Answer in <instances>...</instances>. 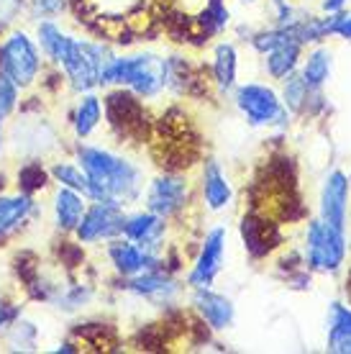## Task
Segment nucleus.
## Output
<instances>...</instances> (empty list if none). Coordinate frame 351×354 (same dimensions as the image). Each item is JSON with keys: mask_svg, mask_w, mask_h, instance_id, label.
<instances>
[{"mask_svg": "<svg viewBox=\"0 0 351 354\" xmlns=\"http://www.w3.org/2000/svg\"><path fill=\"white\" fill-rule=\"evenodd\" d=\"M39 41H41L46 57H52L54 62L61 64L64 75L70 77V82L77 90L88 93L100 82V72L108 64L103 46L72 39L49 21L39 26Z\"/></svg>", "mask_w": 351, "mask_h": 354, "instance_id": "f257e3e1", "label": "nucleus"}, {"mask_svg": "<svg viewBox=\"0 0 351 354\" xmlns=\"http://www.w3.org/2000/svg\"><path fill=\"white\" fill-rule=\"evenodd\" d=\"M79 167L85 169L93 198L108 203H131L141 193V172L131 162L115 157L106 149L79 147Z\"/></svg>", "mask_w": 351, "mask_h": 354, "instance_id": "f03ea898", "label": "nucleus"}, {"mask_svg": "<svg viewBox=\"0 0 351 354\" xmlns=\"http://www.w3.org/2000/svg\"><path fill=\"white\" fill-rule=\"evenodd\" d=\"M169 64L154 54H139V57H123V59H108L100 72V82H121L131 85L139 95L151 97L167 85Z\"/></svg>", "mask_w": 351, "mask_h": 354, "instance_id": "7ed1b4c3", "label": "nucleus"}, {"mask_svg": "<svg viewBox=\"0 0 351 354\" xmlns=\"http://www.w3.org/2000/svg\"><path fill=\"white\" fill-rule=\"evenodd\" d=\"M0 67L16 88H28L41 70V54L26 34H13L0 49Z\"/></svg>", "mask_w": 351, "mask_h": 354, "instance_id": "20e7f679", "label": "nucleus"}, {"mask_svg": "<svg viewBox=\"0 0 351 354\" xmlns=\"http://www.w3.org/2000/svg\"><path fill=\"white\" fill-rule=\"evenodd\" d=\"M343 231L325 221L307 226V265L321 272H334L343 262Z\"/></svg>", "mask_w": 351, "mask_h": 354, "instance_id": "39448f33", "label": "nucleus"}, {"mask_svg": "<svg viewBox=\"0 0 351 354\" xmlns=\"http://www.w3.org/2000/svg\"><path fill=\"white\" fill-rule=\"evenodd\" d=\"M236 103L252 126H272L287 121V111L282 108L277 93L272 88H267V85H244V88H238Z\"/></svg>", "mask_w": 351, "mask_h": 354, "instance_id": "423d86ee", "label": "nucleus"}, {"mask_svg": "<svg viewBox=\"0 0 351 354\" xmlns=\"http://www.w3.org/2000/svg\"><path fill=\"white\" fill-rule=\"evenodd\" d=\"M123 223H126V216L118 208V203L95 201V205L90 211H85L82 221L75 231H77L79 241L93 244V241L113 239L115 234H123Z\"/></svg>", "mask_w": 351, "mask_h": 354, "instance_id": "0eeeda50", "label": "nucleus"}, {"mask_svg": "<svg viewBox=\"0 0 351 354\" xmlns=\"http://www.w3.org/2000/svg\"><path fill=\"white\" fill-rule=\"evenodd\" d=\"M223 249H226V229L223 226H216V229L205 236V244H202V252L198 257V265H195L193 274H190V283L195 288H208L213 283V277L220 272V265H223Z\"/></svg>", "mask_w": 351, "mask_h": 354, "instance_id": "6e6552de", "label": "nucleus"}, {"mask_svg": "<svg viewBox=\"0 0 351 354\" xmlns=\"http://www.w3.org/2000/svg\"><path fill=\"white\" fill-rule=\"evenodd\" d=\"M184 198H187V183L182 177H159L151 183L146 203H149L151 213L164 218V216H172L182 208Z\"/></svg>", "mask_w": 351, "mask_h": 354, "instance_id": "1a4fd4ad", "label": "nucleus"}, {"mask_svg": "<svg viewBox=\"0 0 351 354\" xmlns=\"http://www.w3.org/2000/svg\"><path fill=\"white\" fill-rule=\"evenodd\" d=\"M346 198H349V183L343 172H334L325 180L323 193H321V221L331 223L343 231L346 223Z\"/></svg>", "mask_w": 351, "mask_h": 354, "instance_id": "9d476101", "label": "nucleus"}, {"mask_svg": "<svg viewBox=\"0 0 351 354\" xmlns=\"http://www.w3.org/2000/svg\"><path fill=\"white\" fill-rule=\"evenodd\" d=\"M162 231H164V223H162V216L157 213H139L133 218H126L123 223V234L139 244L144 252L146 249H154L162 239Z\"/></svg>", "mask_w": 351, "mask_h": 354, "instance_id": "9b49d317", "label": "nucleus"}, {"mask_svg": "<svg viewBox=\"0 0 351 354\" xmlns=\"http://www.w3.org/2000/svg\"><path fill=\"white\" fill-rule=\"evenodd\" d=\"M195 306L213 328H229L234 324V303L223 295H216L208 288L195 292Z\"/></svg>", "mask_w": 351, "mask_h": 354, "instance_id": "f8f14e48", "label": "nucleus"}, {"mask_svg": "<svg viewBox=\"0 0 351 354\" xmlns=\"http://www.w3.org/2000/svg\"><path fill=\"white\" fill-rule=\"evenodd\" d=\"M85 216V203L82 195H77V190L72 187H61L59 193L54 195V218L57 226L64 231H75Z\"/></svg>", "mask_w": 351, "mask_h": 354, "instance_id": "ddd939ff", "label": "nucleus"}, {"mask_svg": "<svg viewBox=\"0 0 351 354\" xmlns=\"http://www.w3.org/2000/svg\"><path fill=\"white\" fill-rule=\"evenodd\" d=\"M108 254H111V262H113L115 270L121 274H136L151 262L149 252H144L133 241H113L111 249H108Z\"/></svg>", "mask_w": 351, "mask_h": 354, "instance_id": "4468645a", "label": "nucleus"}, {"mask_svg": "<svg viewBox=\"0 0 351 354\" xmlns=\"http://www.w3.org/2000/svg\"><path fill=\"white\" fill-rule=\"evenodd\" d=\"M202 193H205V203H208L211 211H220V208H226V205L231 203V185L216 162H208V165H205Z\"/></svg>", "mask_w": 351, "mask_h": 354, "instance_id": "2eb2a0df", "label": "nucleus"}, {"mask_svg": "<svg viewBox=\"0 0 351 354\" xmlns=\"http://www.w3.org/2000/svg\"><path fill=\"white\" fill-rule=\"evenodd\" d=\"M331 352L351 354V310L334 303L331 306V331H328Z\"/></svg>", "mask_w": 351, "mask_h": 354, "instance_id": "dca6fc26", "label": "nucleus"}, {"mask_svg": "<svg viewBox=\"0 0 351 354\" xmlns=\"http://www.w3.org/2000/svg\"><path fill=\"white\" fill-rule=\"evenodd\" d=\"M298 57H300V41L290 39V41L274 46L272 52L267 54V70H269L272 77H287L295 70Z\"/></svg>", "mask_w": 351, "mask_h": 354, "instance_id": "f3484780", "label": "nucleus"}, {"mask_svg": "<svg viewBox=\"0 0 351 354\" xmlns=\"http://www.w3.org/2000/svg\"><path fill=\"white\" fill-rule=\"evenodd\" d=\"M34 203L28 201L26 195H13V198H0V236L8 234L26 221V216L31 213Z\"/></svg>", "mask_w": 351, "mask_h": 354, "instance_id": "a211bd4d", "label": "nucleus"}, {"mask_svg": "<svg viewBox=\"0 0 351 354\" xmlns=\"http://www.w3.org/2000/svg\"><path fill=\"white\" fill-rule=\"evenodd\" d=\"M100 100L95 95H85L79 100L77 106V113H75V131L77 136H90V133L95 131V126L100 124Z\"/></svg>", "mask_w": 351, "mask_h": 354, "instance_id": "6ab92c4d", "label": "nucleus"}, {"mask_svg": "<svg viewBox=\"0 0 351 354\" xmlns=\"http://www.w3.org/2000/svg\"><path fill=\"white\" fill-rule=\"evenodd\" d=\"M213 72L220 88H231L236 80V49L231 44H220L216 49V62H213Z\"/></svg>", "mask_w": 351, "mask_h": 354, "instance_id": "aec40b11", "label": "nucleus"}, {"mask_svg": "<svg viewBox=\"0 0 351 354\" xmlns=\"http://www.w3.org/2000/svg\"><path fill=\"white\" fill-rule=\"evenodd\" d=\"M328 72H331V54L325 52V49H318V52L307 57L305 70H303V80L310 88H321L328 80Z\"/></svg>", "mask_w": 351, "mask_h": 354, "instance_id": "412c9836", "label": "nucleus"}, {"mask_svg": "<svg viewBox=\"0 0 351 354\" xmlns=\"http://www.w3.org/2000/svg\"><path fill=\"white\" fill-rule=\"evenodd\" d=\"M52 175L59 180L61 185H67V187H72V190H77V193L93 198V185H90V180L82 167H75L70 162H61V165H57V167L52 169Z\"/></svg>", "mask_w": 351, "mask_h": 354, "instance_id": "4be33fe9", "label": "nucleus"}, {"mask_svg": "<svg viewBox=\"0 0 351 354\" xmlns=\"http://www.w3.org/2000/svg\"><path fill=\"white\" fill-rule=\"evenodd\" d=\"M133 290L141 292V295H149V298H167L175 288H172L167 277H162L157 272H146L144 277L133 280Z\"/></svg>", "mask_w": 351, "mask_h": 354, "instance_id": "5701e85b", "label": "nucleus"}, {"mask_svg": "<svg viewBox=\"0 0 351 354\" xmlns=\"http://www.w3.org/2000/svg\"><path fill=\"white\" fill-rule=\"evenodd\" d=\"M8 344H10V349H34V344H36L34 324H28V321H18V324H13Z\"/></svg>", "mask_w": 351, "mask_h": 354, "instance_id": "b1692460", "label": "nucleus"}, {"mask_svg": "<svg viewBox=\"0 0 351 354\" xmlns=\"http://www.w3.org/2000/svg\"><path fill=\"white\" fill-rule=\"evenodd\" d=\"M307 90H310V85L303 77H290L287 85H285V100H287V106L298 111L307 100Z\"/></svg>", "mask_w": 351, "mask_h": 354, "instance_id": "393cba45", "label": "nucleus"}, {"mask_svg": "<svg viewBox=\"0 0 351 354\" xmlns=\"http://www.w3.org/2000/svg\"><path fill=\"white\" fill-rule=\"evenodd\" d=\"M13 106H16V85L10 82L8 75L0 72V118H6Z\"/></svg>", "mask_w": 351, "mask_h": 354, "instance_id": "a878e982", "label": "nucleus"}, {"mask_svg": "<svg viewBox=\"0 0 351 354\" xmlns=\"http://www.w3.org/2000/svg\"><path fill=\"white\" fill-rule=\"evenodd\" d=\"M18 177L23 180V190H26V193H31V190H36V187H41V185H44V180H46L44 169L39 167V165H31V167H26Z\"/></svg>", "mask_w": 351, "mask_h": 354, "instance_id": "bb28decb", "label": "nucleus"}, {"mask_svg": "<svg viewBox=\"0 0 351 354\" xmlns=\"http://www.w3.org/2000/svg\"><path fill=\"white\" fill-rule=\"evenodd\" d=\"M67 8V0H34V10L41 16H57Z\"/></svg>", "mask_w": 351, "mask_h": 354, "instance_id": "cd10ccee", "label": "nucleus"}, {"mask_svg": "<svg viewBox=\"0 0 351 354\" xmlns=\"http://www.w3.org/2000/svg\"><path fill=\"white\" fill-rule=\"evenodd\" d=\"M23 0H0V28L6 26L8 21L16 18V13L21 10Z\"/></svg>", "mask_w": 351, "mask_h": 354, "instance_id": "c85d7f7f", "label": "nucleus"}, {"mask_svg": "<svg viewBox=\"0 0 351 354\" xmlns=\"http://www.w3.org/2000/svg\"><path fill=\"white\" fill-rule=\"evenodd\" d=\"M334 34L343 36V39H351V16H336Z\"/></svg>", "mask_w": 351, "mask_h": 354, "instance_id": "c756f323", "label": "nucleus"}, {"mask_svg": "<svg viewBox=\"0 0 351 354\" xmlns=\"http://www.w3.org/2000/svg\"><path fill=\"white\" fill-rule=\"evenodd\" d=\"M341 6H343V0H325V3H323V8L331 10V13H334V10H339Z\"/></svg>", "mask_w": 351, "mask_h": 354, "instance_id": "7c9ffc66", "label": "nucleus"}, {"mask_svg": "<svg viewBox=\"0 0 351 354\" xmlns=\"http://www.w3.org/2000/svg\"><path fill=\"white\" fill-rule=\"evenodd\" d=\"M0 144H3V129H0Z\"/></svg>", "mask_w": 351, "mask_h": 354, "instance_id": "2f4dec72", "label": "nucleus"}, {"mask_svg": "<svg viewBox=\"0 0 351 354\" xmlns=\"http://www.w3.org/2000/svg\"><path fill=\"white\" fill-rule=\"evenodd\" d=\"M249 3H254V0H249Z\"/></svg>", "mask_w": 351, "mask_h": 354, "instance_id": "473e14b6", "label": "nucleus"}]
</instances>
